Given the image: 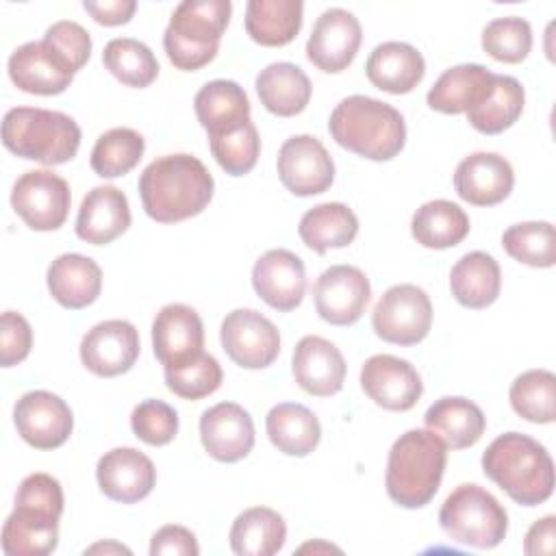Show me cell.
I'll use <instances>...</instances> for the list:
<instances>
[{
	"instance_id": "cell-52",
	"label": "cell",
	"mask_w": 556,
	"mask_h": 556,
	"mask_svg": "<svg viewBox=\"0 0 556 556\" xmlns=\"http://www.w3.org/2000/svg\"><path fill=\"white\" fill-rule=\"evenodd\" d=\"M554 539H556V517L545 515L543 519H536L523 539V552L528 556L539 554H552L554 552Z\"/></svg>"
},
{
	"instance_id": "cell-43",
	"label": "cell",
	"mask_w": 556,
	"mask_h": 556,
	"mask_svg": "<svg viewBox=\"0 0 556 556\" xmlns=\"http://www.w3.org/2000/svg\"><path fill=\"white\" fill-rule=\"evenodd\" d=\"M167 389L182 400H202L222 387V365L213 354L200 352L187 363L163 367Z\"/></svg>"
},
{
	"instance_id": "cell-41",
	"label": "cell",
	"mask_w": 556,
	"mask_h": 556,
	"mask_svg": "<svg viewBox=\"0 0 556 556\" xmlns=\"http://www.w3.org/2000/svg\"><path fill=\"white\" fill-rule=\"evenodd\" d=\"M146 139L126 126L102 132L91 150V169L100 178H119L128 174L143 156Z\"/></svg>"
},
{
	"instance_id": "cell-11",
	"label": "cell",
	"mask_w": 556,
	"mask_h": 556,
	"mask_svg": "<svg viewBox=\"0 0 556 556\" xmlns=\"http://www.w3.org/2000/svg\"><path fill=\"white\" fill-rule=\"evenodd\" d=\"M276 169L285 189L300 198L324 193L334 180L332 156L313 135L289 137L278 150Z\"/></svg>"
},
{
	"instance_id": "cell-21",
	"label": "cell",
	"mask_w": 556,
	"mask_h": 556,
	"mask_svg": "<svg viewBox=\"0 0 556 556\" xmlns=\"http://www.w3.org/2000/svg\"><path fill=\"white\" fill-rule=\"evenodd\" d=\"M291 371L302 391L315 397H330L343 389L348 365L334 343L317 334H306L293 350Z\"/></svg>"
},
{
	"instance_id": "cell-32",
	"label": "cell",
	"mask_w": 556,
	"mask_h": 556,
	"mask_svg": "<svg viewBox=\"0 0 556 556\" xmlns=\"http://www.w3.org/2000/svg\"><path fill=\"white\" fill-rule=\"evenodd\" d=\"M265 430L271 445L287 456H308L321 439L317 415L298 402H280L269 408Z\"/></svg>"
},
{
	"instance_id": "cell-38",
	"label": "cell",
	"mask_w": 556,
	"mask_h": 556,
	"mask_svg": "<svg viewBox=\"0 0 556 556\" xmlns=\"http://www.w3.org/2000/svg\"><path fill=\"white\" fill-rule=\"evenodd\" d=\"M410 232L413 239L424 248H454L469 232V215L456 202L430 200L413 213Z\"/></svg>"
},
{
	"instance_id": "cell-10",
	"label": "cell",
	"mask_w": 556,
	"mask_h": 556,
	"mask_svg": "<svg viewBox=\"0 0 556 556\" xmlns=\"http://www.w3.org/2000/svg\"><path fill=\"white\" fill-rule=\"evenodd\" d=\"M219 341L228 358L243 369L269 367L280 352L278 328L254 308L230 311L222 321Z\"/></svg>"
},
{
	"instance_id": "cell-6",
	"label": "cell",
	"mask_w": 556,
	"mask_h": 556,
	"mask_svg": "<svg viewBox=\"0 0 556 556\" xmlns=\"http://www.w3.org/2000/svg\"><path fill=\"white\" fill-rule=\"evenodd\" d=\"M230 15V0H182L163 33V48L174 67L195 72L208 65L217 56Z\"/></svg>"
},
{
	"instance_id": "cell-37",
	"label": "cell",
	"mask_w": 556,
	"mask_h": 556,
	"mask_svg": "<svg viewBox=\"0 0 556 556\" xmlns=\"http://www.w3.org/2000/svg\"><path fill=\"white\" fill-rule=\"evenodd\" d=\"M526 91L515 76L493 74L486 96L467 111V122L482 135H497L510 128L523 113Z\"/></svg>"
},
{
	"instance_id": "cell-12",
	"label": "cell",
	"mask_w": 556,
	"mask_h": 556,
	"mask_svg": "<svg viewBox=\"0 0 556 556\" xmlns=\"http://www.w3.org/2000/svg\"><path fill=\"white\" fill-rule=\"evenodd\" d=\"M13 424L17 434L35 450L61 447L72 430L74 415L65 400L52 391H28L13 406Z\"/></svg>"
},
{
	"instance_id": "cell-45",
	"label": "cell",
	"mask_w": 556,
	"mask_h": 556,
	"mask_svg": "<svg viewBox=\"0 0 556 556\" xmlns=\"http://www.w3.org/2000/svg\"><path fill=\"white\" fill-rule=\"evenodd\" d=\"M208 146L217 165L230 176H243L252 172L261 154L258 130L252 124V119L228 135L211 137Z\"/></svg>"
},
{
	"instance_id": "cell-4",
	"label": "cell",
	"mask_w": 556,
	"mask_h": 556,
	"mask_svg": "<svg viewBox=\"0 0 556 556\" xmlns=\"http://www.w3.org/2000/svg\"><path fill=\"white\" fill-rule=\"evenodd\" d=\"M447 447L430 430H408L400 434L387 456V495L402 508H421L439 491Z\"/></svg>"
},
{
	"instance_id": "cell-17",
	"label": "cell",
	"mask_w": 556,
	"mask_h": 556,
	"mask_svg": "<svg viewBox=\"0 0 556 556\" xmlns=\"http://www.w3.org/2000/svg\"><path fill=\"white\" fill-rule=\"evenodd\" d=\"M252 287L256 295L276 311H293L306 293V269L302 258L285 248L261 254L252 267Z\"/></svg>"
},
{
	"instance_id": "cell-53",
	"label": "cell",
	"mask_w": 556,
	"mask_h": 556,
	"mask_svg": "<svg viewBox=\"0 0 556 556\" xmlns=\"http://www.w3.org/2000/svg\"><path fill=\"white\" fill-rule=\"evenodd\" d=\"M85 554H130L128 547H124L122 543L115 541H104V543H96L91 547L85 549Z\"/></svg>"
},
{
	"instance_id": "cell-2",
	"label": "cell",
	"mask_w": 556,
	"mask_h": 556,
	"mask_svg": "<svg viewBox=\"0 0 556 556\" xmlns=\"http://www.w3.org/2000/svg\"><path fill=\"white\" fill-rule=\"evenodd\" d=\"M482 471L513 502L539 506L554 491V460L528 434L504 432L482 454Z\"/></svg>"
},
{
	"instance_id": "cell-30",
	"label": "cell",
	"mask_w": 556,
	"mask_h": 556,
	"mask_svg": "<svg viewBox=\"0 0 556 556\" xmlns=\"http://www.w3.org/2000/svg\"><path fill=\"white\" fill-rule=\"evenodd\" d=\"M254 85L261 104L278 117H293L302 113L313 91L306 72L289 61L269 63L267 67H263Z\"/></svg>"
},
{
	"instance_id": "cell-25",
	"label": "cell",
	"mask_w": 556,
	"mask_h": 556,
	"mask_svg": "<svg viewBox=\"0 0 556 556\" xmlns=\"http://www.w3.org/2000/svg\"><path fill=\"white\" fill-rule=\"evenodd\" d=\"M365 74L380 91L400 96L413 91L424 80L426 61L410 43L384 41L369 52Z\"/></svg>"
},
{
	"instance_id": "cell-18",
	"label": "cell",
	"mask_w": 556,
	"mask_h": 556,
	"mask_svg": "<svg viewBox=\"0 0 556 556\" xmlns=\"http://www.w3.org/2000/svg\"><path fill=\"white\" fill-rule=\"evenodd\" d=\"M100 491L122 504H137L156 484L154 463L135 447H113L96 465Z\"/></svg>"
},
{
	"instance_id": "cell-23",
	"label": "cell",
	"mask_w": 556,
	"mask_h": 556,
	"mask_svg": "<svg viewBox=\"0 0 556 556\" xmlns=\"http://www.w3.org/2000/svg\"><path fill=\"white\" fill-rule=\"evenodd\" d=\"M9 78L20 91L37 96H56L72 85L74 74L41 39L22 43L11 52Z\"/></svg>"
},
{
	"instance_id": "cell-22",
	"label": "cell",
	"mask_w": 556,
	"mask_h": 556,
	"mask_svg": "<svg viewBox=\"0 0 556 556\" xmlns=\"http://www.w3.org/2000/svg\"><path fill=\"white\" fill-rule=\"evenodd\" d=\"M515 185L510 163L497 152H473L465 156L454 172V189L460 200L473 206H493L504 202Z\"/></svg>"
},
{
	"instance_id": "cell-31",
	"label": "cell",
	"mask_w": 556,
	"mask_h": 556,
	"mask_svg": "<svg viewBox=\"0 0 556 556\" xmlns=\"http://www.w3.org/2000/svg\"><path fill=\"white\" fill-rule=\"evenodd\" d=\"M502 289V269L486 252H467L450 271V291L465 308L491 306Z\"/></svg>"
},
{
	"instance_id": "cell-3",
	"label": "cell",
	"mask_w": 556,
	"mask_h": 556,
	"mask_svg": "<svg viewBox=\"0 0 556 556\" xmlns=\"http://www.w3.org/2000/svg\"><path fill=\"white\" fill-rule=\"evenodd\" d=\"M328 130L332 139L369 161H391L406 143L402 113L369 96H348L330 113Z\"/></svg>"
},
{
	"instance_id": "cell-13",
	"label": "cell",
	"mask_w": 556,
	"mask_h": 556,
	"mask_svg": "<svg viewBox=\"0 0 556 556\" xmlns=\"http://www.w3.org/2000/svg\"><path fill=\"white\" fill-rule=\"evenodd\" d=\"M371 298L369 278L354 265H332L313 285L317 315L332 326L356 324Z\"/></svg>"
},
{
	"instance_id": "cell-49",
	"label": "cell",
	"mask_w": 556,
	"mask_h": 556,
	"mask_svg": "<svg viewBox=\"0 0 556 556\" xmlns=\"http://www.w3.org/2000/svg\"><path fill=\"white\" fill-rule=\"evenodd\" d=\"M33 348V330L24 315L15 311H4L0 319V365H20Z\"/></svg>"
},
{
	"instance_id": "cell-40",
	"label": "cell",
	"mask_w": 556,
	"mask_h": 556,
	"mask_svg": "<svg viewBox=\"0 0 556 556\" xmlns=\"http://www.w3.org/2000/svg\"><path fill=\"white\" fill-rule=\"evenodd\" d=\"M508 400L521 419L552 424L556 419V376L547 369H528L513 380Z\"/></svg>"
},
{
	"instance_id": "cell-44",
	"label": "cell",
	"mask_w": 556,
	"mask_h": 556,
	"mask_svg": "<svg viewBox=\"0 0 556 556\" xmlns=\"http://www.w3.org/2000/svg\"><path fill=\"white\" fill-rule=\"evenodd\" d=\"M482 48L502 63H521L532 50L530 22L519 15L491 20L482 30Z\"/></svg>"
},
{
	"instance_id": "cell-24",
	"label": "cell",
	"mask_w": 556,
	"mask_h": 556,
	"mask_svg": "<svg viewBox=\"0 0 556 556\" xmlns=\"http://www.w3.org/2000/svg\"><path fill=\"white\" fill-rule=\"evenodd\" d=\"M130 226V206L122 189L113 185L93 187L80 202L76 237L91 245H106Z\"/></svg>"
},
{
	"instance_id": "cell-51",
	"label": "cell",
	"mask_w": 556,
	"mask_h": 556,
	"mask_svg": "<svg viewBox=\"0 0 556 556\" xmlns=\"http://www.w3.org/2000/svg\"><path fill=\"white\" fill-rule=\"evenodd\" d=\"M85 11L104 26H119V24H128L130 17L137 11V2L135 0H85L83 2Z\"/></svg>"
},
{
	"instance_id": "cell-46",
	"label": "cell",
	"mask_w": 556,
	"mask_h": 556,
	"mask_svg": "<svg viewBox=\"0 0 556 556\" xmlns=\"http://www.w3.org/2000/svg\"><path fill=\"white\" fill-rule=\"evenodd\" d=\"M130 428L143 443L161 447L174 441L178 432V415L163 400H143L132 408Z\"/></svg>"
},
{
	"instance_id": "cell-28",
	"label": "cell",
	"mask_w": 556,
	"mask_h": 556,
	"mask_svg": "<svg viewBox=\"0 0 556 556\" xmlns=\"http://www.w3.org/2000/svg\"><path fill=\"white\" fill-rule=\"evenodd\" d=\"M424 424L426 430L443 441L445 447L465 450L480 441L486 428V417L476 402L458 395H447L428 406Z\"/></svg>"
},
{
	"instance_id": "cell-29",
	"label": "cell",
	"mask_w": 556,
	"mask_h": 556,
	"mask_svg": "<svg viewBox=\"0 0 556 556\" xmlns=\"http://www.w3.org/2000/svg\"><path fill=\"white\" fill-rule=\"evenodd\" d=\"M493 72L480 63H460L445 70L437 83L430 87L426 102L432 111L445 115L467 113L476 106L489 91Z\"/></svg>"
},
{
	"instance_id": "cell-14",
	"label": "cell",
	"mask_w": 556,
	"mask_h": 556,
	"mask_svg": "<svg viewBox=\"0 0 556 556\" xmlns=\"http://www.w3.org/2000/svg\"><path fill=\"white\" fill-rule=\"evenodd\" d=\"M361 41L363 28L358 17L348 9L330 7L313 24L306 56L317 70L339 74L354 61Z\"/></svg>"
},
{
	"instance_id": "cell-36",
	"label": "cell",
	"mask_w": 556,
	"mask_h": 556,
	"mask_svg": "<svg viewBox=\"0 0 556 556\" xmlns=\"http://www.w3.org/2000/svg\"><path fill=\"white\" fill-rule=\"evenodd\" d=\"M228 539L237 556H271L287 541V523L276 510L252 506L235 517Z\"/></svg>"
},
{
	"instance_id": "cell-39",
	"label": "cell",
	"mask_w": 556,
	"mask_h": 556,
	"mask_svg": "<svg viewBox=\"0 0 556 556\" xmlns=\"http://www.w3.org/2000/svg\"><path fill=\"white\" fill-rule=\"evenodd\" d=\"M102 63L126 87L143 89L159 76V61L154 52L132 37L111 39L102 50Z\"/></svg>"
},
{
	"instance_id": "cell-9",
	"label": "cell",
	"mask_w": 556,
	"mask_h": 556,
	"mask_svg": "<svg viewBox=\"0 0 556 556\" xmlns=\"http://www.w3.org/2000/svg\"><path fill=\"white\" fill-rule=\"evenodd\" d=\"M70 204V185L50 169H30L22 174L11 191L13 211L37 232L61 228L67 219Z\"/></svg>"
},
{
	"instance_id": "cell-27",
	"label": "cell",
	"mask_w": 556,
	"mask_h": 556,
	"mask_svg": "<svg viewBox=\"0 0 556 556\" xmlns=\"http://www.w3.org/2000/svg\"><path fill=\"white\" fill-rule=\"evenodd\" d=\"M46 282L50 295L61 306L78 311L98 300L102 291V269L93 258L67 252L50 263Z\"/></svg>"
},
{
	"instance_id": "cell-16",
	"label": "cell",
	"mask_w": 556,
	"mask_h": 556,
	"mask_svg": "<svg viewBox=\"0 0 556 556\" xmlns=\"http://www.w3.org/2000/svg\"><path fill=\"white\" fill-rule=\"evenodd\" d=\"M139 332L126 319H106L85 332L80 363L100 378L126 374L139 358Z\"/></svg>"
},
{
	"instance_id": "cell-35",
	"label": "cell",
	"mask_w": 556,
	"mask_h": 556,
	"mask_svg": "<svg viewBox=\"0 0 556 556\" xmlns=\"http://www.w3.org/2000/svg\"><path fill=\"white\" fill-rule=\"evenodd\" d=\"M306 248L326 254L330 248H345L358 235V217L343 202H321L308 208L298 226Z\"/></svg>"
},
{
	"instance_id": "cell-54",
	"label": "cell",
	"mask_w": 556,
	"mask_h": 556,
	"mask_svg": "<svg viewBox=\"0 0 556 556\" xmlns=\"http://www.w3.org/2000/svg\"><path fill=\"white\" fill-rule=\"evenodd\" d=\"M308 549H313V552H317V549H326V552H341L339 547L328 545V543H306V545H302V547H300V552H308Z\"/></svg>"
},
{
	"instance_id": "cell-50",
	"label": "cell",
	"mask_w": 556,
	"mask_h": 556,
	"mask_svg": "<svg viewBox=\"0 0 556 556\" xmlns=\"http://www.w3.org/2000/svg\"><path fill=\"white\" fill-rule=\"evenodd\" d=\"M195 534L185 526H163L152 534L150 556H198Z\"/></svg>"
},
{
	"instance_id": "cell-15",
	"label": "cell",
	"mask_w": 556,
	"mask_h": 556,
	"mask_svg": "<svg viewBox=\"0 0 556 556\" xmlns=\"http://www.w3.org/2000/svg\"><path fill=\"white\" fill-rule=\"evenodd\" d=\"M361 387L374 404L395 413L410 410L424 393L417 369L393 354L369 356L361 367Z\"/></svg>"
},
{
	"instance_id": "cell-47",
	"label": "cell",
	"mask_w": 556,
	"mask_h": 556,
	"mask_svg": "<svg viewBox=\"0 0 556 556\" xmlns=\"http://www.w3.org/2000/svg\"><path fill=\"white\" fill-rule=\"evenodd\" d=\"M43 41L76 74L91 56V35L74 20H59L46 28Z\"/></svg>"
},
{
	"instance_id": "cell-5",
	"label": "cell",
	"mask_w": 556,
	"mask_h": 556,
	"mask_svg": "<svg viewBox=\"0 0 556 556\" xmlns=\"http://www.w3.org/2000/svg\"><path fill=\"white\" fill-rule=\"evenodd\" d=\"M2 143L9 152L41 165H61L76 156L80 126L61 111L15 106L2 117Z\"/></svg>"
},
{
	"instance_id": "cell-26",
	"label": "cell",
	"mask_w": 556,
	"mask_h": 556,
	"mask_svg": "<svg viewBox=\"0 0 556 556\" xmlns=\"http://www.w3.org/2000/svg\"><path fill=\"white\" fill-rule=\"evenodd\" d=\"M193 109L208 139L228 135L250 122L248 93L239 83L226 78H217L200 87L193 98Z\"/></svg>"
},
{
	"instance_id": "cell-48",
	"label": "cell",
	"mask_w": 556,
	"mask_h": 556,
	"mask_svg": "<svg viewBox=\"0 0 556 556\" xmlns=\"http://www.w3.org/2000/svg\"><path fill=\"white\" fill-rule=\"evenodd\" d=\"M15 504L17 506H28L48 515H54L61 519L63 515V489L61 482L56 478H52L50 473H30L26 476L15 493Z\"/></svg>"
},
{
	"instance_id": "cell-1",
	"label": "cell",
	"mask_w": 556,
	"mask_h": 556,
	"mask_svg": "<svg viewBox=\"0 0 556 556\" xmlns=\"http://www.w3.org/2000/svg\"><path fill=\"white\" fill-rule=\"evenodd\" d=\"M137 189L148 217L159 224H176L208 206L215 180L198 156L180 152L154 159L141 172Z\"/></svg>"
},
{
	"instance_id": "cell-7",
	"label": "cell",
	"mask_w": 556,
	"mask_h": 556,
	"mask_svg": "<svg viewBox=\"0 0 556 556\" xmlns=\"http://www.w3.org/2000/svg\"><path fill=\"white\" fill-rule=\"evenodd\" d=\"M439 526L454 543L491 549L508 532V513L486 489L458 484L439 510Z\"/></svg>"
},
{
	"instance_id": "cell-8",
	"label": "cell",
	"mask_w": 556,
	"mask_h": 556,
	"mask_svg": "<svg viewBox=\"0 0 556 556\" xmlns=\"http://www.w3.org/2000/svg\"><path fill=\"white\" fill-rule=\"evenodd\" d=\"M371 326L387 343L415 345L430 332L432 302L417 285H393L376 302L371 311Z\"/></svg>"
},
{
	"instance_id": "cell-19",
	"label": "cell",
	"mask_w": 556,
	"mask_h": 556,
	"mask_svg": "<svg viewBox=\"0 0 556 556\" xmlns=\"http://www.w3.org/2000/svg\"><path fill=\"white\" fill-rule=\"evenodd\" d=\"M200 441L211 458L237 463L254 447V421L243 406L219 402L202 413Z\"/></svg>"
},
{
	"instance_id": "cell-20",
	"label": "cell",
	"mask_w": 556,
	"mask_h": 556,
	"mask_svg": "<svg viewBox=\"0 0 556 556\" xmlns=\"http://www.w3.org/2000/svg\"><path fill=\"white\" fill-rule=\"evenodd\" d=\"M204 348V326L195 308L174 302L165 304L152 321V350L163 367L191 361Z\"/></svg>"
},
{
	"instance_id": "cell-42",
	"label": "cell",
	"mask_w": 556,
	"mask_h": 556,
	"mask_svg": "<svg viewBox=\"0 0 556 556\" xmlns=\"http://www.w3.org/2000/svg\"><path fill=\"white\" fill-rule=\"evenodd\" d=\"M506 254L530 267H552L556 263V235L549 222H519L504 230Z\"/></svg>"
},
{
	"instance_id": "cell-34",
	"label": "cell",
	"mask_w": 556,
	"mask_h": 556,
	"mask_svg": "<svg viewBox=\"0 0 556 556\" xmlns=\"http://www.w3.org/2000/svg\"><path fill=\"white\" fill-rule=\"evenodd\" d=\"M302 15V0H250L245 4V33L261 46L280 48L298 37Z\"/></svg>"
},
{
	"instance_id": "cell-33",
	"label": "cell",
	"mask_w": 556,
	"mask_h": 556,
	"mask_svg": "<svg viewBox=\"0 0 556 556\" xmlns=\"http://www.w3.org/2000/svg\"><path fill=\"white\" fill-rule=\"evenodd\" d=\"M59 545V517L17 506L2 526V552L7 556H48Z\"/></svg>"
}]
</instances>
